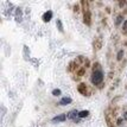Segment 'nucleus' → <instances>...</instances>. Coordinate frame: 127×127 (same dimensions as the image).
<instances>
[{"label":"nucleus","instance_id":"obj_1","mask_svg":"<svg viewBox=\"0 0 127 127\" xmlns=\"http://www.w3.org/2000/svg\"><path fill=\"white\" fill-rule=\"evenodd\" d=\"M102 80H103V75H102V72L101 71H95L93 74V77H92V82L94 83V84H99V83L102 82Z\"/></svg>","mask_w":127,"mask_h":127},{"label":"nucleus","instance_id":"obj_2","mask_svg":"<svg viewBox=\"0 0 127 127\" xmlns=\"http://www.w3.org/2000/svg\"><path fill=\"white\" fill-rule=\"evenodd\" d=\"M65 119H66L65 114H61V115L55 116V118L52 119V121L54 122H63V121H65Z\"/></svg>","mask_w":127,"mask_h":127},{"label":"nucleus","instance_id":"obj_3","mask_svg":"<svg viewBox=\"0 0 127 127\" xmlns=\"http://www.w3.org/2000/svg\"><path fill=\"white\" fill-rule=\"evenodd\" d=\"M51 18H52V12L51 11L45 12L44 14H43V20H44V22H50Z\"/></svg>","mask_w":127,"mask_h":127},{"label":"nucleus","instance_id":"obj_4","mask_svg":"<svg viewBox=\"0 0 127 127\" xmlns=\"http://www.w3.org/2000/svg\"><path fill=\"white\" fill-rule=\"evenodd\" d=\"M70 102H71V99H70V97H63V99L60 101V105L65 106V105H68V103H70Z\"/></svg>","mask_w":127,"mask_h":127},{"label":"nucleus","instance_id":"obj_5","mask_svg":"<svg viewBox=\"0 0 127 127\" xmlns=\"http://www.w3.org/2000/svg\"><path fill=\"white\" fill-rule=\"evenodd\" d=\"M88 114H89L88 111H82L78 113V116H80V118H86V116H88Z\"/></svg>","mask_w":127,"mask_h":127},{"label":"nucleus","instance_id":"obj_6","mask_svg":"<svg viewBox=\"0 0 127 127\" xmlns=\"http://www.w3.org/2000/svg\"><path fill=\"white\" fill-rule=\"evenodd\" d=\"M52 95H55V96L61 95V90H60V89H54V90H52Z\"/></svg>","mask_w":127,"mask_h":127},{"label":"nucleus","instance_id":"obj_7","mask_svg":"<svg viewBox=\"0 0 127 127\" xmlns=\"http://www.w3.org/2000/svg\"><path fill=\"white\" fill-rule=\"evenodd\" d=\"M75 115H78V112H76V111H72V112H70V114L68 115V118H74Z\"/></svg>","mask_w":127,"mask_h":127},{"label":"nucleus","instance_id":"obj_8","mask_svg":"<svg viewBox=\"0 0 127 127\" xmlns=\"http://www.w3.org/2000/svg\"><path fill=\"white\" fill-rule=\"evenodd\" d=\"M78 90L82 93V94H86V90H84V84H80V87H78Z\"/></svg>","mask_w":127,"mask_h":127},{"label":"nucleus","instance_id":"obj_9","mask_svg":"<svg viewBox=\"0 0 127 127\" xmlns=\"http://www.w3.org/2000/svg\"><path fill=\"white\" fill-rule=\"evenodd\" d=\"M57 25H58V30L63 32V28H62V24H61V20H57Z\"/></svg>","mask_w":127,"mask_h":127},{"label":"nucleus","instance_id":"obj_10","mask_svg":"<svg viewBox=\"0 0 127 127\" xmlns=\"http://www.w3.org/2000/svg\"><path fill=\"white\" fill-rule=\"evenodd\" d=\"M122 55H124V51H120V52L118 54V60H121V58H122Z\"/></svg>","mask_w":127,"mask_h":127},{"label":"nucleus","instance_id":"obj_11","mask_svg":"<svg viewBox=\"0 0 127 127\" xmlns=\"http://www.w3.org/2000/svg\"><path fill=\"white\" fill-rule=\"evenodd\" d=\"M124 30H127V20L125 22V24H124Z\"/></svg>","mask_w":127,"mask_h":127},{"label":"nucleus","instance_id":"obj_12","mask_svg":"<svg viewBox=\"0 0 127 127\" xmlns=\"http://www.w3.org/2000/svg\"><path fill=\"white\" fill-rule=\"evenodd\" d=\"M120 22H121V17H119V18H118V20H116V23H118V24H119Z\"/></svg>","mask_w":127,"mask_h":127},{"label":"nucleus","instance_id":"obj_13","mask_svg":"<svg viewBox=\"0 0 127 127\" xmlns=\"http://www.w3.org/2000/svg\"><path fill=\"white\" fill-rule=\"evenodd\" d=\"M124 119H125V120H127V112L125 113V116H124Z\"/></svg>","mask_w":127,"mask_h":127}]
</instances>
